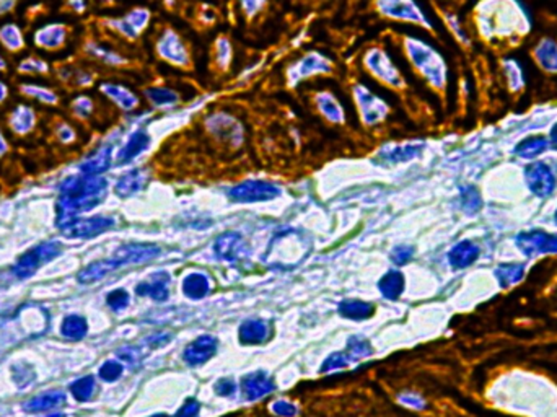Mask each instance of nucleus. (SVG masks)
Instances as JSON below:
<instances>
[{
  "mask_svg": "<svg viewBox=\"0 0 557 417\" xmlns=\"http://www.w3.org/2000/svg\"><path fill=\"white\" fill-rule=\"evenodd\" d=\"M209 129L215 135L222 137L223 140L233 142L240 140L242 142V129H240V123L235 121L232 116H225V114H215L212 118V124L209 126Z\"/></svg>",
  "mask_w": 557,
  "mask_h": 417,
  "instance_id": "obj_12",
  "label": "nucleus"
},
{
  "mask_svg": "<svg viewBox=\"0 0 557 417\" xmlns=\"http://www.w3.org/2000/svg\"><path fill=\"white\" fill-rule=\"evenodd\" d=\"M65 404V394L62 391H46L31 398L23 408L26 413H46V411L61 408Z\"/></svg>",
  "mask_w": 557,
  "mask_h": 417,
  "instance_id": "obj_13",
  "label": "nucleus"
},
{
  "mask_svg": "<svg viewBox=\"0 0 557 417\" xmlns=\"http://www.w3.org/2000/svg\"><path fill=\"white\" fill-rule=\"evenodd\" d=\"M315 103L321 116L330 121V123L341 124L346 121V111H344L341 101L331 91L316 93Z\"/></svg>",
  "mask_w": 557,
  "mask_h": 417,
  "instance_id": "obj_10",
  "label": "nucleus"
},
{
  "mask_svg": "<svg viewBox=\"0 0 557 417\" xmlns=\"http://www.w3.org/2000/svg\"><path fill=\"white\" fill-rule=\"evenodd\" d=\"M365 67H367L368 72L375 77L376 80L383 82L388 87H393V89H400L404 85L403 75L400 74V70L393 62L390 54L380 48H373L365 54L364 59Z\"/></svg>",
  "mask_w": 557,
  "mask_h": 417,
  "instance_id": "obj_3",
  "label": "nucleus"
},
{
  "mask_svg": "<svg viewBox=\"0 0 557 417\" xmlns=\"http://www.w3.org/2000/svg\"><path fill=\"white\" fill-rule=\"evenodd\" d=\"M406 49H407V56L411 59V62L414 64V67H417L420 70V74H424L429 80H432L434 84H437L441 77L439 72L441 70V65L437 60V56L434 51H430V48L424 43H420L417 40H407L406 41Z\"/></svg>",
  "mask_w": 557,
  "mask_h": 417,
  "instance_id": "obj_5",
  "label": "nucleus"
},
{
  "mask_svg": "<svg viewBox=\"0 0 557 417\" xmlns=\"http://www.w3.org/2000/svg\"><path fill=\"white\" fill-rule=\"evenodd\" d=\"M371 305L365 304V301L359 300H349L344 301L341 305V313L344 316L352 318V320H364V318H368L371 315Z\"/></svg>",
  "mask_w": 557,
  "mask_h": 417,
  "instance_id": "obj_21",
  "label": "nucleus"
},
{
  "mask_svg": "<svg viewBox=\"0 0 557 417\" xmlns=\"http://www.w3.org/2000/svg\"><path fill=\"white\" fill-rule=\"evenodd\" d=\"M331 70V60L326 59L320 52H308L307 56L298 59L291 69H288V80L292 85H297L298 82L307 80L308 77L321 75Z\"/></svg>",
  "mask_w": 557,
  "mask_h": 417,
  "instance_id": "obj_6",
  "label": "nucleus"
},
{
  "mask_svg": "<svg viewBox=\"0 0 557 417\" xmlns=\"http://www.w3.org/2000/svg\"><path fill=\"white\" fill-rule=\"evenodd\" d=\"M278 194H281V189L267 181H248V183L235 186L230 191V197L237 202L271 201Z\"/></svg>",
  "mask_w": 557,
  "mask_h": 417,
  "instance_id": "obj_7",
  "label": "nucleus"
},
{
  "mask_svg": "<svg viewBox=\"0 0 557 417\" xmlns=\"http://www.w3.org/2000/svg\"><path fill=\"white\" fill-rule=\"evenodd\" d=\"M380 289L388 299H396L400 295L403 289V279L398 272H388L386 276L381 279Z\"/></svg>",
  "mask_w": 557,
  "mask_h": 417,
  "instance_id": "obj_23",
  "label": "nucleus"
},
{
  "mask_svg": "<svg viewBox=\"0 0 557 417\" xmlns=\"http://www.w3.org/2000/svg\"><path fill=\"white\" fill-rule=\"evenodd\" d=\"M217 344L212 338H199L196 339L193 344L188 345L184 352V360L191 365H201L204 364L206 360H209L212 355L215 352Z\"/></svg>",
  "mask_w": 557,
  "mask_h": 417,
  "instance_id": "obj_11",
  "label": "nucleus"
},
{
  "mask_svg": "<svg viewBox=\"0 0 557 417\" xmlns=\"http://www.w3.org/2000/svg\"><path fill=\"white\" fill-rule=\"evenodd\" d=\"M157 49L158 54L173 65L186 67V65L189 64L188 49L184 48L183 41L179 40V36L173 30H167L163 33V36H160V41H158Z\"/></svg>",
  "mask_w": 557,
  "mask_h": 417,
  "instance_id": "obj_8",
  "label": "nucleus"
},
{
  "mask_svg": "<svg viewBox=\"0 0 557 417\" xmlns=\"http://www.w3.org/2000/svg\"><path fill=\"white\" fill-rule=\"evenodd\" d=\"M274 411H276V414L286 416V417H292V416H295V413H297L293 406L288 404V403H277L274 406Z\"/></svg>",
  "mask_w": 557,
  "mask_h": 417,
  "instance_id": "obj_31",
  "label": "nucleus"
},
{
  "mask_svg": "<svg viewBox=\"0 0 557 417\" xmlns=\"http://www.w3.org/2000/svg\"><path fill=\"white\" fill-rule=\"evenodd\" d=\"M215 60L220 67H228L232 60V48L230 43H228L225 38H220L215 45Z\"/></svg>",
  "mask_w": 557,
  "mask_h": 417,
  "instance_id": "obj_26",
  "label": "nucleus"
},
{
  "mask_svg": "<svg viewBox=\"0 0 557 417\" xmlns=\"http://www.w3.org/2000/svg\"><path fill=\"white\" fill-rule=\"evenodd\" d=\"M128 304H129V295L123 289L114 290V292H111V294L108 295V305L111 306L114 311H119V310L125 308V306H128Z\"/></svg>",
  "mask_w": 557,
  "mask_h": 417,
  "instance_id": "obj_27",
  "label": "nucleus"
},
{
  "mask_svg": "<svg viewBox=\"0 0 557 417\" xmlns=\"http://www.w3.org/2000/svg\"><path fill=\"white\" fill-rule=\"evenodd\" d=\"M199 413V404L196 401H189L183 406V409L174 417H198Z\"/></svg>",
  "mask_w": 557,
  "mask_h": 417,
  "instance_id": "obj_30",
  "label": "nucleus"
},
{
  "mask_svg": "<svg viewBox=\"0 0 557 417\" xmlns=\"http://www.w3.org/2000/svg\"><path fill=\"white\" fill-rule=\"evenodd\" d=\"M376 5H378L381 13L391 16V18L420 21V23L424 21L422 12H420L414 0H376Z\"/></svg>",
  "mask_w": 557,
  "mask_h": 417,
  "instance_id": "obj_9",
  "label": "nucleus"
},
{
  "mask_svg": "<svg viewBox=\"0 0 557 417\" xmlns=\"http://www.w3.org/2000/svg\"><path fill=\"white\" fill-rule=\"evenodd\" d=\"M123 373V365L118 364V362H106L105 365L100 369V377L105 382H114L121 377Z\"/></svg>",
  "mask_w": 557,
  "mask_h": 417,
  "instance_id": "obj_28",
  "label": "nucleus"
},
{
  "mask_svg": "<svg viewBox=\"0 0 557 417\" xmlns=\"http://www.w3.org/2000/svg\"><path fill=\"white\" fill-rule=\"evenodd\" d=\"M215 388H217L218 394H230L235 389V385H233V382H230V380H222V382L217 383Z\"/></svg>",
  "mask_w": 557,
  "mask_h": 417,
  "instance_id": "obj_32",
  "label": "nucleus"
},
{
  "mask_svg": "<svg viewBox=\"0 0 557 417\" xmlns=\"http://www.w3.org/2000/svg\"><path fill=\"white\" fill-rule=\"evenodd\" d=\"M240 336L244 343H261L267 336V326L263 321H248L242 326Z\"/></svg>",
  "mask_w": 557,
  "mask_h": 417,
  "instance_id": "obj_19",
  "label": "nucleus"
},
{
  "mask_svg": "<svg viewBox=\"0 0 557 417\" xmlns=\"http://www.w3.org/2000/svg\"><path fill=\"white\" fill-rule=\"evenodd\" d=\"M266 0H240V5H242V10L244 15L253 16L259 12L261 9L264 7Z\"/></svg>",
  "mask_w": 557,
  "mask_h": 417,
  "instance_id": "obj_29",
  "label": "nucleus"
},
{
  "mask_svg": "<svg viewBox=\"0 0 557 417\" xmlns=\"http://www.w3.org/2000/svg\"><path fill=\"white\" fill-rule=\"evenodd\" d=\"M242 245H243V241H242V238L238 237V235L228 233V235H223V237L217 240L215 251L220 256L227 257V260H233L235 256H240Z\"/></svg>",
  "mask_w": 557,
  "mask_h": 417,
  "instance_id": "obj_16",
  "label": "nucleus"
},
{
  "mask_svg": "<svg viewBox=\"0 0 557 417\" xmlns=\"http://www.w3.org/2000/svg\"><path fill=\"white\" fill-rule=\"evenodd\" d=\"M184 292L191 299H202L209 292V282H207V279L202 274H193V276L186 279Z\"/></svg>",
  "mask_w": 557,
  "mask_h": 417,
  "instance_id": "obj_20",
  "label": "nucleus"
},
{
  "mask_svg": "<svg viewBox=\"0 0 557 417\" xmlns=\"http://www.w3.org/2000/svg\"><path fill=\"white\" fill-rule=\"evenodd\" d=\"M409 257V250H396L395 253V262H406V260Z\"/></svg>",
  "mask_w": 557,
  "mask_h": 417,
  "instance_id": "obj_33",
  "label": "nucleus"
},
{
  "mask_svg": "<svg viewBox=\"0 0 557 417\" xmlns=\"http://www.w3.org/2000/svg\"><path fill=\"white\" fill-rule=\"evenodd\" d=\"M354 100H356V106L359 109L360 119L365 126H376L381 121H385L388 113H390V106L383 100V98L371 91L368 87L359 84L354 87Z\"/></svg>",
  "mask_w": 557,
  "mask_h": 417,
  "instance_id": "obj_2",
  "label": "nucleus"
},
{
  "mask_svg": "<svg viewBox=\"0 0 557 417\" xmlns=\"http://www.w3.org/2000/svg\"><path fill=\"white\" fill-rule=\"evenodd\" d=\"M86 321L79 315H70L62 321V334L69 339H81L86 334Z\"/></svg>",
  "mask_w": 557,
  "mask_h": 417,
  "instance_id": "obj_18",
  "label": "nucleus"
},
{
  "mask_svg": "<svg viewBox=\"0 0 557 417\" xmlns=\"http://www.w3.org/2000/svg\"><path fill=\"white\" fill-rule=\"evenodd\" d=\"M411 155V147L407 145H386L380 152L381 163L390 162H401Z\"/></svg>",
  "mask_w": 557,
  "mask_h": 417,
  "instance_id": "obj_24",
  "label": "nucleus"
},
{
  "mask_svg": "<svg viewBox=\"0 0 557 417\" xmlns=\"http://www.w3.org/2000/svg\"><path fill=\"white\" fill-rule=\"evenodd\" d=\"M272 389V383L264 373H254L243 380V391L248 399H258Z\"/></svg>",
  "mask_w": 557,
  "mask_h": 417,
  "instance_id": "obj_14",
  "label": "nucleus"
},
{
  "mask_svg": "<svg viewBox=\"0 0 557 417\" xmlns=\"http://www.w3.org/2000/svg\"><path fill=\"white\" fill-rule=\"evenodd\" d=\"M168 277L167 276H157L152 279L150 282L140 284L137 287L139 295H145V297H152L155 300H165L168 297Z\"/></svg>",
  "mask_w": 557,
  "mask_h": 417,
  "instance_id": "obj_15",
  "label": "nucleus"
},
{
  "mask_svg": "<svg viewBox=\"0 0 557 417\" xmlns=\"http://www.w3.org/2000/svg\"><path fill=\"white\" fill-rule=\"evenodd\" d=\"M70 391H72L74 398L77 399V401H89L93 391H95V380H93V377L80 378V380L74 382L72 385H70Z\"/></svg>",
  "mask_w": 557,
  "mask_h": 417,
  "instance_id": "obj_22",
  "label": "nucleus"
},
{
  "mask_svg": "<svg viewBox=\"0 0 557 417\" xmlns=\"http://www.w3.org/2000/svg\"><path fill=\"white\" fill-rule=\"evenodd\" d=\"M154 417H167V416H154Z\"/></svg>",
  "mask_w": 557,
  "mask_h": 417,
  "instance_id": "obj_34",
  "label": "nucleus"
},
{
  "mask_svg": "<svg viewBox=\"0 0 557 417\" xmlns=\"http://www.w3.org/2000/svg\"><path fill=\"white\" fill-rule=\"evenodd\" d=\"M142 184H144V174L140 172H133L124 179H121V183L118 186V191L119 194H133L142 188Z\"/></svg>",
  "mask_w": 557,
  "mask_h": 417,
  "instance_id": "obj_25",
  "label": "nucleus"
},
{
  "mask_svg": "<svg viewBox=\"0 0 557 417\" xmlns=\"http://www.w3.org/2000/svg\"><path fill=\"white\" fill-rule=\"evenodd\" d=\"M147 98L158 108H173L179 101V95L170 89H152L147 90Z\"/></svg>",
  "mask_w": 557,
  "mask_h": 417,
  "instance_id": "obj_17",
  "label": "nucleus"
},
{
  "mask_svg": "<svg viewBox=\"0 0 557 417\" xmlns=\"http://www.w3.org/2000/svg\"><path fill=\"white\" fill-rule=\"evenodd\" d=\"M59 251H61V248H59V245L56 243H46L30 250L28 253L21 256L18 262L13 267L15 276L20 279L31 277L43 265H46L47 261H51L52 257H56L59 255Z\"/></svg>",
  "mask_w": 557,
  "mask_h": 417,
  "instance_id": "obj_4",
  "label": "nucleus"
},
{
  "mask_svg": "<svg viewBox=\"0 0 557 417\" xmlns=\"http://www.w3.org/2000/svg\"><path fill=\"white\" fill-rule=\"evenodd\" d=\"M158 253H160V250L155 248V246H147V245L125 246V248L119 250L118 255H114V257H111V260L95 262V265H90L89 267H85L84 271L79 274V282L93 284L100 281L101 277H105L108 272L114 271V269L125 265H135V262H145L152 260V257H155Z\"/></svg>",
  "mask_w": 557,
  "mask_h": 417,
  "instance_id": "obj_1",
  "label": "nucleus"
}]
</instances>
